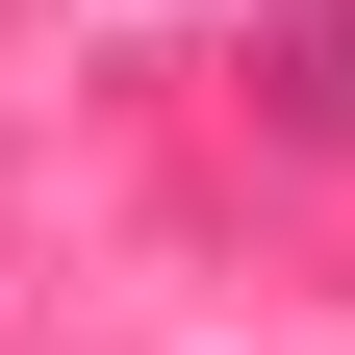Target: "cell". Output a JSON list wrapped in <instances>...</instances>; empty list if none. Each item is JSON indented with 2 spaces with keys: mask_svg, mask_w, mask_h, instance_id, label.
I'll return each mask as SVG.
<instances>
[{
  "mask_svg": "<svg viewBox=\"0 0 355 355\" xmlns=\"http://www.w3.org/2000/svg\"><path fill=\"white\" fill-rule=\"evenodd\" d=\"M254 127L279 153H355V0H279L254 26Z\"/></svg>",
  "mask_w": 355,
  "mask_h": 355,
  "instance_id": "6da1fadb",
  "label": "cell"
}]
</instances>
